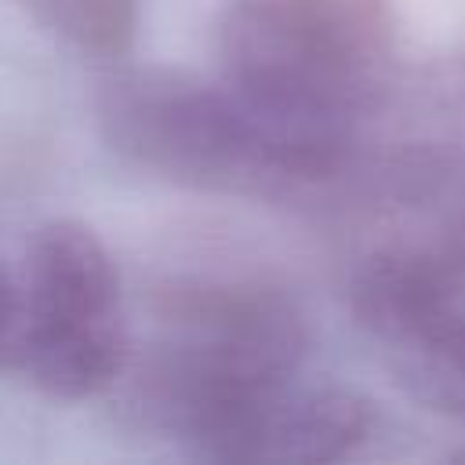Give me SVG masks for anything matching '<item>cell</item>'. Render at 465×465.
Instances as JSON below:
<instances>
[{"label":"cell","instance_id":"cell-1","mask_svg":"<svg viewBox=\"0 0 465 465\" xmlns=\"http://www.w3.org/2000/svg\"><path fill=\"white\" fill-rule=\"evenodd\" d=\"M98 124L131 163L203 193L291 200L356 174L327 145L265 113L225 80L178 69H120L102 84Z\"/></svg>","mask_w":465,"mask_h":465},{"label":"cell","instance_id":"cell-6","mask_svg":"<svg viewBox=\"0 0 465 465\" xmlns=\"http://www.w3.org/2000/svg\"><path fill=\"white\" fill-rule=\"evenodd\" d=\"M374 429L378 414L360 392L291 378L240 407L196 458L236 465H320L352 458Z\"/></svg>","mask_w":465,"mask_h":465},{"label":"cell","instance_id":"cell-4","mask_svg":"<svg viewBox=\"0 0 465 465\" xmlns=\"http://www.w3.org/2000/svg\"><path fill=\"white\" fill-rule=\"evenodd\" d=\"M127 349L120 272L105 243L73 218L40 225L15 280L7 363L54 400H87L124 374Z\"/></svg>","mask_w":465,"mask_h":465},{"label":"cell","instance_id":"cell-2","mask_svg":"<svg viewBox=\"0 0 465 465\" xmlns=\"http://www.w3.org/2000/svg\"><path fill=\"white\" fill-rule=\"evenodd\" d=\"M309 349L298 305L251 280H178L156 302L149 341L124 363L142 429L193 454L247 403L298 378Z\"/></svg>","mask_w":465,"mask_h":465},{"label":"cell","instance_id":"cell-7","mask_svg":"<svg viewBox=\"0 0 465 465\" xmlns=\"http://www.w3.org/2000/svg\"><path fill=\"white\" fill-rule=\"evenodd\" d=\"M33 22L91 58H124L142 0H15Z\"/></svg>","mask_w":465,"mask_h":465},{"label":"cell","instance_id":"cell-3","mask_svg":"<svg viewBox=\"0 0 465 465\" xmlns=\"http://www.w3.org/2000/svg\"><path fill=\"white\" fill-rule=\"evenodd\" d=\"M222 80L360 167L396 51L392 0H225Z\"/></svg>","mask_w":465,"mask_h":465},{"label":"cell","instance_id":"cell-8","mask_svg":"<svg viewBox=\"0 0 465 465\" xmlns=\"http://www.w3.org/2000/svg\"><path fill=\"white\" fill-rule=\"evenodd\" d=\"M11 338H15V280L0 265V363L11 360Z\"/></svg>","mask_w":465,"mask_h":465},{"label":"cell","instance_id":"cell-5","mask_svg":"<svg viewBox=\"0 0 465 465\" xmlns=\"http://www.w3.org/2000/svg\"><path fill=\"white\" fill-rule=\"evenodd\" d=\"M352 312L389 374L425 407L465 418V280L385 243L352 276Z\"/></svg>","mask_w":465,"mask_h":465}]
</instances>
